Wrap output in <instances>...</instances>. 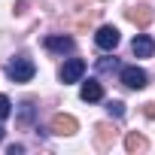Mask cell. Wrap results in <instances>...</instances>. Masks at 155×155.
I'll return each mask as SVG.
<instances>
[{"label":"cell","mask_w":155,"mask_h":155,"mask_svg":"<svg viewBox=\"0 0 155 155\" xmlns=\"http://www.w3.org/2000/svg\"><path fill=\"white\" fill-rule=\"evenodd\" d=\"M119 76H122V85H128V88H134V91L146 88V82H149V76H146L143 67H122Z\"/></svg>","instance_id":"cell-3"},{"label":"cell","mask_w":155,"mask_h":155,"mask_svg":"<svg viewBox=\"0 0 155 155\" xmlns=\"http://www.w3.org/2000/svg\"><path fill=\"white\" fill-rule=\"evenodd\" d=\"M79 97H82L85 104H97V101L104 97V88H101V82H97V79H88V82H82V88H79Z\"/></svg>","instance_id":"cell-6"},{"label":"cell","mask_w":155,"mask_h":155,"mask_svg":"<svg viewBox=\"0 0 155 155\" xmlns=\"http://www.w3.org/2000/svg\"><path fill=\"white\" fill-rule=\"evenodd\" d=\"M131 52H134L137 58H152V52H155V40H152L149 34H137L134 43H131Z\"/></svg>","instance_id":"cell-5"},{"label":"cell","mask_w":155,"mask_h":155,"mask_svg":"<svg viewBox=\"0 0 155 155\" xmlns=\"http://www.w3.org/2000/svg\"><path fill=\"white\" fill-rule=\"evenodd\" d=\"M82 73H85V61H82V58H67V61L61 64V70H58V79H61L64 85L82 82Z\"/></svg>","instance_id":"cell-2"},{"label":"cell","mask_w":155,"mask_h":155,"mask_svg":"<svg viewBox=\"0 0 155 155\" xmlns=\"http://www.w3.org/2000/svg\"><path fill=\"white\" fill-rule=\"evenodd\" d=\"M9 113H12L9 97H6V94H0V122H3V119H9Z\"/></svg>","instance_id":"cell-13"},{"label":"cell","mask_w":155,"mask_h":155,"mask_svg":"<svg viewBox=\"0 0 155 155\" xmlns=\"http://www.w3.org/2000/svg\"><path fill=\"white\" fill-rule=\"evenodd\" d=\"M97 70H101V73H113V70H119V58H101V61H97Z\"/></svg>","instance_id":"cell-11"},{"label":"cell","mask_w":155,"mask_h":155,"mask_svg":"<svg viewBox=\"0 0 155 155\" xmlns=\"http://www.w3.org/2000/svg\"><path fill=\"white\" fill-rule=\"evenodd\" d=\"M128 18H131L134 25H140V28H146V25L152 21V9H149V6H134V9L128 12Z\"/></svg>","instance_id":"cell-9"},{"label":"cell","mask_w":155,"mask_h":155,"mask_svg":"<svg viewBox=\"0 0 155 155\" xmlns=\"http://www.w3.org/2000/svg\"><path fill=\"white\" fill-rule=\"evenodd\" d=\"M76 128H79V125H76V119H73V116L58 113V116L52 119V131H55V134H76Z\"/></svg>","instance_id":"cell-7"},{"label":"cell","mask_w":155,"mask_h":155,"mask_svg":"<svg viewBox=\"0 0 155 155\" xmlns=\"http://www.w3.org/2000/svg\"><path fill=\"white\" fill-rule=\"evenodd\" d=\"M34 73H37V67H34V61H31L28 55H18V58L9 61V67H6V76H9L12 82H31Z\"/></svg>","instance_id":"cell-1"},{"label":"cell","mask_w":155,"mask_h":155,"mask_svg":"<svg viewBox=\"0 0 155 155\" xmlns=\"http://www.w3.org/2000/svg\"><path fill=\"white\" fill-rule=\"evenodd\" d=\"M125 149H128V152H143V149H146V137L137 134V131H128V134H125Z\"/></svg>","instance_id":"cell-10"},{"label":"cell","mask_w":155,"mask_h":155,"mask_svg":"<svg viewBox=\"0 0 155 155\" xmlns=\"http://www.w3.org/2000/svg\"><path fill=\"white\" fill-rule=\"evenodd\" d=\"M73 46H76L73 37H46V49L49 52H61L64 55V52H73Z\"/></svg>","instance_id":"cell-8"},{"label":"cell","mask_w":155,"mask_h":155,"mask_svg":"<svg viewBox=\"0 0 155 155\" xmlns=\"http://www.w3.org/2000/svg\"><path fill=\"white\" fill-rule=\"evenodd\" d=\"M107 113H110L113 119H122V116H125V104H122V101H110V104H107Z\"/></svg>","instance_id":"cell-12"},{"label":"cell","mask_w":155,"mask_h":155,"mask_svg":"<svg viewBox=\"0 0 155 155\" xmlns=\"http://www.w3.org/2000/svg\"><path fill=\"white\" fill-rule=\"evenodd\" d=\"M0 140H3V128H0Z\"/></svg>","instance_id":"cell-14"},{"label":"cell","mask_w":155,"mask_h":155,"mask_svg":"<svg viewBox=\"0 0 155 155\" xmlns=\"http://www.w3.org/2000/svg\"><path fill=\"white\" fill-rule=\"evenodd\" d=\"M119 31L113 28V25H104V28H97V34H94V43H97V49H104V52H113L116 46H119Z\"/></svg>","instance_id":"cell-4"}]
</instances>
